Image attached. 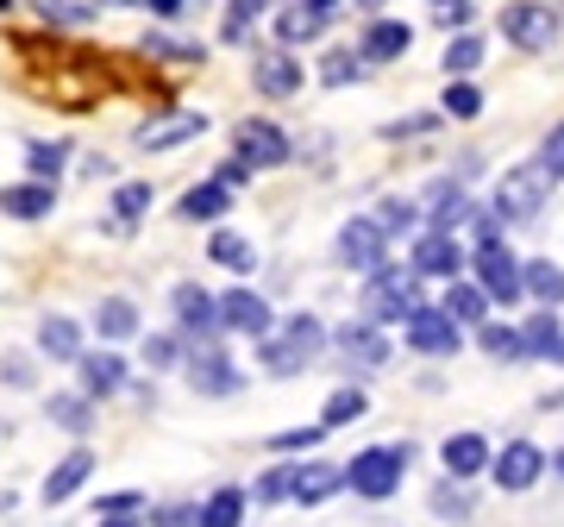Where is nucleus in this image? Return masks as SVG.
I'll use <instances>...</instances> for the list:
<instances>
[{"label":"nucleus","mask_w":564,"mask_h":527,"mask_svg":"<svg viewBox=\"0 0 564 527\" xmlns=\"http://www.w3.org/2000/svg\"><path fill=\"white\" fill-rule=\"evenodd\" d=\"M239 158L251 170H270V163H289V139H282L270 120H245L239 126Z\"/></svg>","instance_id":"f8f14e48"},{"label":"nucleus","mask_w":564,"mask_h":527,"mask_svg":"<svg viewBox=\"0 0 564 527\" xmlns=\"http://www.w3.org/2000/svg\"><path fill=\"white\" fill-rule=\"evenodd\" d=\"M445 314H452V321L458 326H484V314H489V295H484V283H452L445 289Z\"/></svg>","instance_id":"412c9836"},{"label":"nucleus","mask_w":564,"mask_h":527,"mask_svg":"<svg viewBox=\"0 0 564 527\" xmlns=\"http://www.w3.org/2000/svg\"><path fill=\"white\" fill-rule=\"evenodd\" d=\"M440 13V25H464L470 20V0H445V7H433Z\"/></svg>","instance_id":"de8ad7c7"},{"label":"nucleus","mask_w":564,"mask_h":527,"mask_svg":"<svg viewBox=\"0 0 564 527\" xmlns=\"http://www.w3.org/2000/svg\"><path fill=\"white\" fill-rule=\"evenodd\" d=\"M245 176H251V163H245V158H239V163H226V170H220V176H214V183H226V189H239V183H245Z\"/></svg>","instance_id":"09e8293b"},{"label":"nucleus","mask_w":564,"mask_h":527,"mask_svg":"<svg viewBox=\"0 0 564 527\" xmlns=\"http://www.w3.org/2000/svg\"><path fill=\"white\" fill-rule=\"evenodd\" d=\"M477 63H484V39H470V32H464V39L445 44V69H452V76H470Z\"/></svg>","instance_id":"72a5a7b5"},{"label":"nucleus","mask_w":564,"mask_h":527,"mask_svg":"<svg viewBox=\"0 0 564 527\" xmlns=\"http://www.w3.org/2000/svg\"><path fill=\"white\" fill-rule=\"evenodd\" d=\"M433 7H445V0H433Z\"/></svg>","instance_id":"13d9d810"},{"label":"nucleus","mask_w":564,"mask_h":527,"mask_svg":"<svg viewBox=\"0 0 564 527\" xmlns=\"http://www.w3.org/2000/svg\"><path fill=\"white\" fill-rule=\"evenodd\" d=\"M51 202H57V189H51V183H13V189H0V207H7L13 221H39V214H51Z\"/></svg>","instance_id":"a211bd4d"},{"label":"nucleus","mask_w":564,"mask_h":527,"mask_svg":"<svg viewBox=\"0 0 564 527\" xmlns=\"http://www.w3.org/2000/svg\"><path fill=\"white\" fill-rule=\"evenodd\" d=\"M339 345H345V358H358V365H383V358H389V340L377 333V321L345 326V333H339Z\"/></svg>","instance_id":"4be33fe9"},{"label":"nucleus","mask_w":564,"mask_h":527,"mask_svg":"<svg viewBox=\"0 0 564 527\" xmlns=\"http://www.w3.org/2000/svg\"><path fill=\"white\" fill-rule=\"evenodd\" d=\"M351 76H358V63H351V57H333V63H326V82H351Z\"/></svg>","instance_id":"8fccbe9b"},{"label":"nucleus","mask_w":564,"mask_h":527,"mask_svg":"<svg viewBox=\"0 0 564 527\" xmlns=\"http://www.w3.org/2000/svg\"><path fill=\"white\" fill-rule=\"evenodd\" d=\"M95 7H132V0H95Z\"/></svg>","instance_id":"864d4df0"},{"label":"nucleus","mask_w":564,"mask_h":527,"mask_svg":"<svg viewBox=\"0 0 564 527\" xmlns=\"http://www.w3.org/2000/svg\"><path fill=\"white\" fill-rule=\"evenodd\" d=\"M489 471H496V484H502V490H533V477L545 471V452L533 447V440H508Z\"/></svg>","instance_id":"1a4fd4ad"},{"label":"nucleus","mask_w":564,"mask_h":527,"mask_svg":"<svg viewBox=\"0 0 564 527\" xmlns=\"http://www.w3.org/2000/svg\"><path fill=\"white\" fill-rule=\"evenodd\" d=\"M258 13H263V0H232V13H226L220 39H232V44H239V39H245V25L258 20Z\"/></svg>","instance_id":"58836bf2"},{"label":"nucleus","mask_w":564,"mask_h":527,"mask_svg":"<svg viewBox=\"0 0 564 527\" xmlns=\"http://www.w3.org/2000/svg\"><path fill=\"white\" fill-rule=\"evenodd\" d=\"M139 503H144L139 490H113V496H101V515H132Z\"/></svg>","instance_id":"37998d69"},{"label":"nucleus","mask_w":564,"mask_h":527,"mask_svg":"<svg viewBox=\"0 0 564 527\" xmlns=\"http://www.w3.org/2000/svg\"><path fill=\"white\" fill-rule=\"evenodd\" d=\"M245 521V490H214L202 508V527H239Z\"/></svg>","instance_id":"c756f323"},{"label":"nucleus","mask_w":564,"mask_h":527,"mask_svg":"<svg viewBox=\"0 0 564 527\" xmlns=\"http://www.w3.org/2000/svg\"><path fill=\"white\" fill-rule=\"evenodd\" d=\"M51 415H57L63 427H82V421H88V408H82L76 396H57V402H51Z\"/></svg>","instance_id":"c03bdc74"},{"label":"nucleus","mask_w":564,"mask_h":527,"mask_svg":"<svg viewBox=\"0 0 564 527\" xmlns=\"http://www.w3.org/2000/svg\"><path fill=\"white\" fill-rule=\"evenodd\" d=\"M25 158H32V183H57V170H63V144H32Z\"/></svg>","instance_id":"e433bc0d"},{"label":"nucleus","mask_w":564,"mask_h":527,"mask_svg":"<svg viewBox=\"0 0 564 527\" xmlns=\"http://www.w3.org/2000/svg\"><path fill=\"white\" fill-rule=\"evenodd\" d=\"M39 345H44V358H76L82 365V333H76V321H63V314H51V321L39 326Z\"/></svg>","instance_id":"393cba45"},{"label":"nucleus","mask_w":564,"mask_h":527,"mask_svg":"<svg viewBox=\"0 0 564 527\" xmlns=\"http://www.w3.org/2000/svg\"><path fill=\"white\" fill-rule=\"evenodd\" d=\"M321 20H326L321 7H307V0H302V7H289V13L276 20V32H282L289 44H302V39H314V32H321Z\"/></svg>","instance_id":"473e14b6"},{"label":"nucleus","mask_w":564,"mask_h":527,"mask_svg":"<svg viewBox=\"0 0 564 527\" xmlns=\"http://www.w3.org/2000/svg\"><path fill=\"white\" fill-rule=\"evenodd\" d=\"M307 7H321V13H326V7H339V0H307Z\"/></svg>","instance_id":"5fc2aeb1"},{"label":"nucleus","mask_w":564,"mask_h":527,"mask_svg":"<svg viewBox=\"0 0 564 527\" xmlns=\"http://www.w3.org/2000/svg\"><path fill=\"white\" fill-rule=\"evenodd\" d=\"M364 408H370V402H364V389H333V396H326V421H321V427H339V421H358Z\"/></svg>","instance_id":"f704fd0d"},{"label":"nucleus","mask_w":564,"mask_h":527,"mask_svg":"<svg viewBox=\"0 0 564 527\" xmlns=\"http://www.w3.org/2000/svg\"><path fill=\"white\" fill-rule=\"evenodd\" d=\"M220 321L232 326V333L263 340V333H270V302H263V295H251V289H232V295L220 302Z\"/></svg>","instance_id":"ddd939ff"},{"label":"nucleus","mask_w":564,"mask_h":527,"mask_svg":"<svg viewBox=\"0 0 564 527\" xmlns=\"http://www.w3.org/2000/svg\"><path fill=\"white\" fill-rule=\"evenodd\" d=\"M151 13H163V20H176V13H182V0H151Z\"/></svg>","instance_id":"3c124183"},{"label":"nucleus","mask_w":564,"mask_h":527,"mask_svg":"<svg viewBox=\"0 0 564 527\" xmlns=\"http://www.w3.org/2000/svg\"><path fill=\"white\" fill-rule=\"evenodd\" d=\"M408 44H414V32H408L402 20H377L370 32H364V57H370V63H389V57H402Z\"/></svg>","instance_id":"aec40b11"},{"label":"nucleus","mask_w":564,"mask_h":527,"mask_svg":"<svg viewBox=\"0 0 564 527\" xmlns=\"http://www.w3.org/2000/svg\"><path fill=\"white\" fill-rule=\"evenodd\" d=\"M120 384H126V365L113 352H88V358H82V389H88V396H113Z\"/></svg>","instance_id":"5701e85b"},{"label":"nucleus","mask_w":564,"mask_h":527,"mask_svg":"<svg viewBox=\"0 0 564 527\" xmlns=\"http://www.w3.org/2000/svg\"><path fill=\"white\" fill-rule=\"evenodd\" d=\"M7 7H13V0H0V13H7Z\"/></svg>","instance_id":"6e6d98bb"},{"label":"nucleus","mask_w":564,"mask_h":527,"mask_svg":"<svg viewBox=\"0 0 564 527\" xmlns=\"http://www.w3.org/2000/svg\"><path fill=\"white\" fill-rule=\"evenodd\" d=\"M258 496H263V503H282V496H295V471H270V477L258 484Z\"/></svg>","instance_id":"a19ab883"},{"label":"nucleus","mask_w":564,"mask_h":527,"mask_svg":"<svg viewBox=\"0 0 564 527\" xmlns=\"http://www.w3.org/2000/svg\"><path fill=\"white\" fill-rule=\"evenodd\" d=\"M176 321L188 326L195 340H207L214 326H226V321H220V302H214L207 289H195V283H182V289H176Z\"/></svg>","instance_id":"2eb2a0df"},{"label":"nucleus","mask_w":564,"mask_h":527,"mask_svg":"<svg viewBox=\"0 0 564 527\" xmlns=\"http://www.w3.org/2000/svg\"><path fill=\"white\" fill-rule=\"evenodd\" d=\"M545 189H552V170H545V163H521V170H508L502 189H496V214H502V221H527V214H540Z\"/></svg>","instance_id":"20e7f679"},{"label":"nucleus","mask_w":564,"mask_h":527,"mask_svg":"<svg viewBox=\"0 0 564 527\" xmlns=\"http://www.w3.org/2000/svg\"><path fill=\"white\" fill-rule=\"evenodd\" d=\"M540 163H545V170H552V183H558V176H564V120H558V126H552V139H545V151H540Z\"/></svg>","instance_id":"ea45409f"},{"label":"nucleus","mask_w":564,"mask_h":527,"mask_svg":"<svg viewBox=\"0 0 564 527\" xmlns=\"http://www.w3.org/2000/svg\"><path fill=\"white\" fill-rule=\"evenodd\" d=\"M226 202H232V189H226V183H202V189H188V195H182V214H188V221H220Z\"/></svg>","instance_id":"bb28decb"},{"label":"nucleus","mask_w":564,"mask_h":527,"mask_svg":"<svg viewBox=\"0 0 564 527\" xmlns=\"http://www.w3.org/2000/svg\"><path fill=\"white\" fill-rule=\"evenodd\" d=\"M377 221H383V233H395V226H414V207H402V202H389L383 214H377Z\"/></svg>","instance_id":"49530a36"},{"label":"nucleus","mask_w":564,"mask_h":527,"mask_svg":"<svg viewBox=\"0 0 564 527\" xmlns=\"http://www.w3.org/2000/svg\"><path fill=\"white\" fill-rule=\"evenodd\" d=\"M144 365H151V370L176 365V345H170V340H144Z\"/></svg>","instance_id":"a18cd8bd"},{"label":"nucleus","mask_w":564,"mask_h":527,"mask_svg":"<svg viewBox=\"0 0 564 527\" xmlns=\"http://www.w3.org/2000/svg\"><path fill=\"white\" fill-rule=\"evenodd\" d=\"M558 471H564V452H558Z\"/></svg>","instance_id":"4d7b16f0"},{"label":"nucleus","mask_w":564,"mask_h":527,"mask_svg":"<svg viewBox=\"0 0 564 527\" xmlns=\"http://www.w3.org/2000/svg\"><path fill=\"white\" fill-rule=\"evenodd\" d=\"M440 465L452 471V477H477V471L496 465V459H489V440H484V433H452V440L440 447Z\"/></svg>","instance_id":"4468645a"},{"label":"nucleus","mask_w":564,"mask_h":527,"mask_svg":"<svg viewBox=\"0 0 564 527\" xmlns=\"http://www.w3.org/2000/svg\"><path fill=\"white\" fill-rule=\"evenodd\" d=\"M113 207H120V226H132L144 207H151V183H126L120 195H113Z\"/></svg>","instance_id":"4c0bfd02"},{"label":"nucleus","mask_w":564,"mask_h":527,"mask_svg":"<svg viewBox=\"0 0 564 527\" xmlns=\"http://www.w3.org/2000/svg\"><path fill=\"white\" fill-rule=\"evenodd\" d=\"M88 471H95V452L76 447L57 471H51V477H44V503H69V496H76V490L88 484Z\"/></svg>","instance_id":"dca6fc26"},{"label":"nucleus","mask_w":564,"mask_h":527,"mask_svg":"<svg viewBox=\"0 0 564 527\" xmlns=\"http://www.w3.org/2000/svg\"><path fill=\"white\" fill-rule=\"evenodd\" d=\"M314 440H321V427H289V433H276L270 447L276 452H302V447H314Z\"/></svg>","instance_id":"79ce46f5"},{"label":"nucleus","mask_w":564,"mask_h":527,"mask_svg":"<svg viewBox=\"0 0 564 527\" xmlns=\"http://www.w3.org/2000/svg\"><path fill=\"white\" fill-rule=\"evenodd\" d=\"M402 471H408V447H370V452L351 459L345 484L358 490V496H370V503H383V496L402 490Z\"/></svg>","instance_id":"f03ea898"},{"label":"nucleus","mask_w":564,"mask_h":527,"mask_svg":"<svg viewBox=\"0 0 564 527\" xmlns=\"http://www.w3.org/2000/svg\"><path fill=\"white\" fill-rule=\"evenodd\" d=\"M408 345L414 352H426V358H445V352H458V321L445 314V308H421L414 321H408Z\"/></svg>","instance_id":"6e6552de"},{"label":"nucleus","mask_w":564,"mask_h":527,"mask_svg":"<svg viewBox=\"0 0 564 527\" xmlns=\"http://www.w3.org/2000/svg\"><path fill=\"white\" fill-rule=\"evenodd\" d=\"M101 527H132V521H126V515H107V521Z\"/></svg>","instance_id":"603ef678"},{"label":"nucleus","mask_w":564,"mask_h":527,"mask_svg":"<svg viewBox=\"0 0 564 527\" xmlns=\"http://www.w3.org/2000/svg\"><path fill=\"white\" fill-rule=\"evenodd\" d=\"M345 484V471L333 465H295V503H326Z\"/></svg>","instance_id":"a878e982"},{"label":"nucleus","mask_w":564,"mask_h":527,"mask_svg":"<svg viewBox=\"0 0 564 527\" xmlns=\"http://www.w3.org/2000/svg\"><path fill=\"white\" fill-rule=\"evenodd\" d=\"M202 114H176V120H158V126H139V144L144 151H163V144H182V139H195L202 132Z\"/></svg>","instance_id":"b1692460"},{"label":"nucleus","mask_w":564,"mask_h":527,"mask_svg":"<svg viewBox=\"0 0 564 527\" xmlns=\"http://www.w3.org/2000/svg\"><path fill=\"white\" fill-rule=\"evenodd\" d=\"M258 88H263V95H295V88H302V63L289 57V51L258 57Z\"/></svg>","instance_id":"6ab92c4d"},{"label":"nucleus","mask_w":564,"mask_h":527,"mask_svg":"<svg viewBox=\"0 0 564 527\" xmlns=\"http://www.w3.org/2000/svg\"><path fill=\"white\" fill-rule=\"evenodd\" d=\"M502 32L521 51H545V44L558 39V13L540 7V0H514V7H502Z\"/></svg>","instance_id":"423d86ee"},{"label":"nucleus","mask_w":564,"mask_h":527,"mask_svg":"<svg viewBox=\"0 0 564 527\" xmlns=\"http://www.w3.org/2000/svg\"><path fill=\"white\" fill-rule=\"evenodd\" d=\"M188 377H195V389H207V396H232V389H239V370L226 365V352L214 340H195V352H188Z\"/></svg>","instance_id":"9d476101"},{"label":"nucleus","mask_w":564,"mask_h":527,"mask_svg":"<svg viewBox=\"0 0 564 527\" xmlns=\"http://www.w3.org/2000/svg\"><path fill=\"white\" fill-rule=\"evenodd\" d=\"M321 345H326V326L314 321V314H295L282 333H270V340H263V370L295 377L302 365H314V358H321Z\"/></svg>","instance_id":"f257e3e1"},{"label":"nucleus","mask_w":564,"mask_h":527,"mask_svg":"<svg viewBox=\"0 0 564 527\" xmlns=\"http://www.w3.org/2000/svg\"><path fill=\"white\" fill-rule=\"evenodd\" d=\"M207 258L226 264V270H251L258 251H251V239H239V233H214V239H207Z\"/></svg>","instance_id":"cd10ccee"},{"label":"nucleus","mask_w":564,"mask_h":527,"mask_svg":"<svg viewBox=\"0 0 564 527\" xmlns=\"http://www.w3.org/2000/svg\"><path fill=\"white\" fill-rule=\"evenodd\" d=\"M95 326H101V340H132V333H139V308L113 295V302H101V314H95Z\"/></svg>","instance_id":"c85d7f7f"},{"label":"nucleus","mask_w":564,"mask_h":527,"mask_svg":"<svg viewBox=\"0 0 564 527\" xmlns=\"http://www.w3.org/2000/svg\"><path fill=\"white\" fill-rule=\"evenodd\" d=\"M383 251H389L383 221H351V226L339 233V258H345V264H358V270H370V277H377V270H389Z\"/></svg>","instance_id":"0eeeda50"},{"label":"nucleus","mask_w":564,"mask_h":527,"mask_svg":"<svg viewBox=\"0 0 564 527\" xmlns=\"http://www.w3.org/2000/svg\"><path fill=\"white\" fill-rule=\"evenodd\" d=\"M527 295H540L545 308H552V302H564V270H558L552 258L527 264Z\"/></svg>","instance_id":"7c9ffc66"},{"label":"nucleus","mask_w":564,"mask_h":527,"mask_svg":"<svg viewBox=\"0 0 564 527\" xmlns=\"http://www.w3.org/2000/svg\"><path fill=\"white\" fill-rule=\"evenodd\" d=\"M421 308L426 302L414 295V277H402V270H377L370 289H364V314L370 321H414Z\"/></svg>","instance_id":"7ed1b4c3"},{"label":"nucleus","mask_w":564,"mask_h":527,"mask_svg":"<svg viewBox=\"0 0 564 527\" xmlns=\"http://www.w3.org/2000/svg\"><path fill=\"white\" fill-rule=\"evenodd\" d=\"M458 270H464V251H458V239L452 233H426L421 245H414V277H445V283H458Z\"/></svg>","instance_id":"9b49d317"},{"label":"nucleus","mask_w":564,"mask_h":527,"mask_svg":"<svg viewBox=\"0 0 564 527\" xmlns=\"http://www.w3.org/2000/svg\"><path fill=\"white\" fill-rule=\"evenodd\" d=\"M445 114H452V120H477V114H484V95H477L470 82H452V88H445Z\"/></svg>","instance_id":"c9c22d12"},{"label":"nucleus","mask_w":564,"mask_h":527,"mask_svg":"<svg viewBox=\"0 0 564 527\" xmlns=\"http://www.w3.org/2000/svg\"><path fill=\"white\" fill-rule=\"evenodd\" d=\"M477 345H484L489 358H527V340L514 333V326H496V321L477 326Z\"/></svg>","instance_id":"2f4dec72"},{"label":"nucleus","mask_w":564,"mask_h":527,"mask_svg":"<svg viewBox=\"0 0 564 527\" xmlns=\"http://www.w3.org/2000/svg\"><path fill=\"white\" fill-rule=\"evenodd\" d=\"M521 340H527V358H552V365H564V326H558L552 308L521 326Z\"/></svg>","instance_id":"f3484780"},{"label":"nucleus","mask_w":564,"mask_h":527,"mask_svg":"<svg viewBox=\"0 0 564 527\" xmlns=\"http://www.w3.org/2000/svg\"><path fill=\"white\" fill-rule=\"evenodd\" d=\"M477 283L489 302H521L527 295V264H514L508 245H477Z\"/></svg>","instance_id":"39448f33"}]
</instances>
